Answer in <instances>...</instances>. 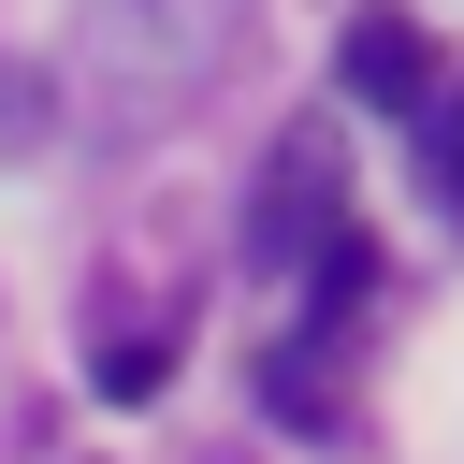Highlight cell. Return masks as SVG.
<instances>
[{
  "label": "cell",
  "instance_id": "cell-1",
  "mask_svg": "<svg viewBox=\"0 0 464 464\" xmlns=\"http://www.w3.org/2000/svg\"><path fill=\"white\" fill-rule=\"evenodd\" d=\"M246 0H87L72 14V72L116 102V116H174L218 58H232Z\"/></svg>",
  "mask_w": 464,
  "mask_h": 464
},
{
  "label": "cell",
  "instance_id": "cell-2",
  "mask_svg": "<svg viewBox=\"0 0 464 464\" xmlns=\"http://www.w3.org/2000/svg\"><path fill=\"white\" fill-rule=\"evenodd\" d=\"M319 232H348V160H334V130H290V145L261 160L246 261H261V276H304V261H319Z\"/></svg>",
  "mask_w": 464,
  "mask_h": 464
},
{
  "label": "cell",
  "instance_id": "cell-3",
  "mask_svg": "<svg viewBox=\"0 0 464 464\" xmlns=\"http://www.w3.org/2000/svg\"><path fill=\"white\" fill-rule=\"evenodd\" d=\"M334 72H348V102H377V116H420V102L450 87V72H435V44H420L406 14H348Z\"/></svg>",
  "mask_w": 464,
  "mask_h": 464
},
{
  "label": "cell",
  "instance_id": "cell-4",
  "mask_svg": "<svg viewBox=\"0 0 464 464\" xmlns=\"http://www.w3.org/2000/svg\"><path fill=\"white\" fill-rule=\"evenodd\" d=\"M160 377H174L160 319H102V348H87V392H102V406H160Z\"/></svg>",
  "mask_w": 464,
  "mask_h": 464
},
{
  "label": "cell",
  "instance_id": "cell-5",
  "mask_svg": "<svg viewBox=\"0 0 464 464\" xmlns=\"http://www.w3.org/2000/svg\"><path fill=\"white\" fill-rule=\"evenodd\" d=\"M362 290H377V246H362V218H348V232H319V261H304V304H319V334H334Z\"/></svg>",
  "mask_w": 464,
  "mask_h": 464
},
{
  "label": "cell",
  "instance_id": "cell-6",
  "mask_svg": "<svg viewBox=\"0 0 464 464\" xmlns=\"http://www.w3.org/2000/svg\"><path fill=\"white\" fill-rule=\"evenodd\" d=\"M261 406H276V420H290V435H334V377H319V362H304V334H290V348H276V362H261Z\"/></svg>",
  "mask_w": 464,
  "mask_h": 464
},
{
  "label": "cell",
  "instance_id": "cell-7",
  "mask_svg": "<svg viewBox=\"0 0 464 464\" xmlns=\"http://www.w3.org/2000/svg\"><path fill=\"white\" fill-rule=\"evenodd\" d=\"M420 188H435V203H464V87H435V102H420Z\"/></svg>",
  "mask_w": 464,
  "mask_h": 464
}]
</instances>
